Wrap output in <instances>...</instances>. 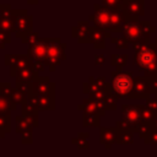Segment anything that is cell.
Returning <instances> with one entry per match:
<instances>
[{
	"instance_id": "obj_1",
	"label": "cell",
	"mask_w": 157,
	"mask_h": 157,
	"mask_svg": "<svg viewBox=\"0 0 157 157\" xmlns=\"http://www.w3.org/2000/svg\"><path fill=\"white\" fill-rule=\"evenodd\" d=\"M134 87V77L130 72L114 70L110 74V82L105 85L108 96L117 98H131Z\"/></svg>"
},
{
	"instance_id": "obj_2",
	"label": "cell",
	"mask_w": 157,
	"mask_h": 157,
	"mask_svg": "<svg viewBox=\"0 0 157 157\" xmlns=\"http://www.w3.org/2000/svg\"><path fill=\"white\" fill-rule=\"evenodd\" d=\"M136 66L144 71V77L147 80L157 77V52L155 44L147 43L135 55Z\"/></svg>"
},
{
	"instance_id": "obj_3",
	"label": "cell",
	"mask_w": 157,
	"mask_h": 157,
	"mask_svg": "<svg viewBox=\"0 0 157 157\" xmlns=\"http://www.w3.org/2000/svg\"><path fill=\"white\" fill-rule=\"evenodd\" d=\"M45 42H47V60L44 65L49 66L50 71H55L56 66H59L61 61L66 59L65 55L66 44L63 43L60 38H45Z\"/></svg>"
},
{
	"instance_id": "obj_4",
	"label": "cell",
	"mask_w": 157,
	"mask_h": 157,
	"mask_svg": "<svg viewBox=\"0 0 157 157\" xmlns=\"http://www.w3.org/2000/svg\"><path fill=\"white\" fill-rule=\"evenodd\" d=\"M15 16V34L17 38H23L28 33L33 32V17L27 10H13Z\"/></svg>"
},
{
	"instance_id": "obj_5",
	"label": "cell",
	"mask_w": 157,
	"mask_h": 157,
	"mask_svg": "<svg viewBox=\"0 0 157 157\" xmlns=\"http://www.w3.org/2000/svg\"><path fill=\"white\" fill-rule=\"evenodd\" d=\"M4 63H5V65L10 66V75L12 77H16L21 70L32 67V65H33V60L27 54L26 55L6 54L4 58Z\"/></svg>"
},
{
	"instance_id": "obj_6",
	"label": "cell",
	"mask_w": 157,
	"mask_h": 157,
	"mask_svg": "<svg viewBox=\"0 0 157 157\" xmlns=\"http://www.w3.org/2000/svg\"><path fill=\"white\" fill-rule=\"evenodd\" d=\"M112 10L104 7L103 5H94V13L88 17V22L93 23V27L101 28L103 31H108V26L110 22Z\"/></svg>"
},
{
	"instance_id": "obj_7",
	"label": "cell",
	"mask_w": 157,
	"mask_h": 157,
	"mask_svg": "<svg viewBox=\"0 0 157 157\" xmlns=\"http://www.w3.org/2000/svg\"><path fill=\"white\" fill-rule=\"evenodd\" d=\"M123 37L128 39L129 43H135L140 39H144V31H142V25L139 20H126L121 28Z\"/></svg>"
},
{
	"instance_id": "obj_8",
	"label": "cell",
	"mask_w": 157,
	"mask_h": 157,
	"mask_svg": "<svg viewBox=\"0 0 157 157\" xmlns=\"http://www.w3.org/2000/svg\"><path fill=\"white\" fill-rule=\"evenodd\" d=\"M120 10L124 12L126 20H139L144 15V0H123Z\"/></svg>"
},
{
	"instance_id": "obj_9",
	"label": "cell",
	"mask_w": 157,
	"mask_h": 157,
	"mask_svg": "<svg viewBox=\"0 0 157 157\" xmlns=\"http://www.w3.org/2000/svg\"><path fill=\"white\" fill-rule=\"evenodd\" d=\"M54 92H55V85L47 76H38L32 82V93L38 97L54 94Z\"/></svg>"
},
{
	"instance_id": "obj_10",
	"label": "cell",
	"mask_w": 157,
	"mask_h": 157,
	"mask_svg": "<svg viewBox=\"0 0 157 157\" xmlns=\"http://www.w3.org/2000/svg\"><path fill=\"white\" fill-rule=\"evenodd\" d=\"M32 130H33L32 125L23 114L16 117V132L20 134L22 144H32L33 141Z\"/></svg>"
},
{
	"instance_id": "obj_11",
	"label": "cell",
	"mask_w": 157,
	"mask_h": 157,
	"mask_svg": "<svg viewBox=\"0 0 157 157\" xmlns=\"http://www.w3.org/2000/svg\"><path fill=\"white\" fill-rule=\"evenodd\" d=\"M78 110H82L83 114H98V115H104L107 112L104 99L103 101H94V99H83L80 105H77Z\"/></svg>"
},
{
	"instance_id": "obj_12",
	"label": "cell",
	"mask_w": 157,
	"mask_h": 157,
	"mask_svg": "<svg viewBox=\"0 0 157 157\" xmlns=\"http://www.w3.org/2000/svg\"><path fill=\"white\" fill-rule=\"evenodd\" d=\"M27 55L34 61L45 63V60H47V42H45V38H39L36 43L31 44L28 47Z\"/></svg>"
},
{
	"instance_id": "obj_13",
	"label": "cell",
	"mask_w": 157,
	"mask_h": 157,
	"mask_svg": "<svg viewBox=\"0 0 157 157\" xmlns=\"http://www.w3.org/2000/svg\"><path fill=\"white\" fill-rule=\"evenodd\" d=\"M121 113H123V120L129 123L134 128V130L137 128L139 124L142 123L141 108L139 105H123Z\"/></svg>"
},
{
	"instance_id": "obj_14",
	"label": "cell",
	"mask_w": 157,
	"mask_h": 157,
	"mask_svg": "<svg viewBox=\"0 0 157 157\" xmlns=\"http://www.w3.org/2000/svg\"><path fill=\"white\" fill-rule=\"evenodd\" d=\"M92 28L93 26H91L88 21H80L76 26L71 28V36L76 38L78 43H88L91 39Z\"/></svg>"
},
{
	"instance_id": "obj_15",
	"label": "cell",
	"mask_w": 157,
	"mask_h": 157,
	"mask_svg": "<svg viewBox=\"0 0 157 157\" xmlns=\"http://www.w3.org/2000/svg\"><path fill=\"white\" fill-rule=\"evenodd\" d=\"M150 85H148V80L146 77L142 76H136L134 77V87H132V93H131V98L135 99H140V98H148L150 97Z\"/></svg>"
},
{
	"instance_id": "obj_16",
	"label": "cell",
	"mask_w": 157,
	"mask_h": 157,
	"mask_svg": "<svg viewBox=\"0 0 157 157\" xmlns=\"http://www.w3.org/2000/svg\"><path fill=\"white\" fill-rule=\"evenodd\" d=\"M126 22V17L124 15V12L120 10V9H117V10H112V13H110V22H109V26H108V33H118V32H121V28L124 26V23Z\"/></svg>"
},
{
	"instance_id": "obj_17",
	"label": "cell",
	"mask_w": 157,
	"mask_h": 157,
	"mask_svg": "<svg viewBox=\"0 0 157 157\" xmlns=\"http://www.w3.org/2000/svg\"><path fill=\"white\" fill-rule=\"evenodd\" d=\"M99 142L105 148H110L117 142V128H101L99 129Z\"/></svg>"
},
{
	"instance_id": "obj_18",
	"label": "cell",
	"mask_w": 157,
	"mask_h": 157,
	"mask_svg": "<svg viewBox=\"0 0 157 157\" xmlns=\"http://www.w3.org/2000/svg\"><path fill=\"white\" fill-rule=\"evenodd\" d=\"M107 37H110V33H108L107 31H103L101 28L93 27L91 31L90 43H92L96 49H103L105 47V38Z\"/></svg>"
},
{
	"instance_id": "obj_19",
	"label": "cell",
	"mask_w": 157,
	"mask_h": 157,
	"mask_svg": "<svg viewBox=\"0 0 157 157\" xmlns=\"http://www.w3.org/2000/svg\"><path fill=\"white\" fill-rule=\"evenodd\" d=\"M38 76H39L38 72H36L32 67H27L25 70H21L15 78H16V82H29V83H32Z\"/></svg>"
},
{
	"instance_id": "obj_20",
	"label": "cell",
	"mask_w": 157,
	"mask_h": 157,
	"mask_svg": "<svg viewBox=\"0 0 157 157\" xmlns=\"http://www.w3.org/2000/svg\"><path fill=\"white\" fill-rule=\"evenodd\" d=\"M38 105H39V110H54L55 109L54 94L38 97Z\"/></svg>"
},
{
	"instance_id": "obj_21",
	"label": "cell",
	"mask_w": 157,
	"mask_h": 157,
	"mask_svg": "<svg viewBox=\"0 0 157 157\" xmlns=\"http://www.w3.org/2000/svg\"><path fill=\"white\" fill-rule=\"evenodd\" d=\"M101 115L98 114H83L82 117V125L85 128H97L99 126Z\"/></svg>"
},
{
	"instance_id": "obj_22",
	"label": "cell",
	"mask_w": 157,
	"mask_h": 157,
	"mask_svg": "<svg viewBox=\"0 0 157 157\" xmlns=\"http://www.w3.org/2000/svg\"><path fill=\"white\" fill-rule=\"evenodd\" d=\"M28 101V96L26 94V93H23V92H21L18 88H16V87H13V90H12V94H11V103L17 108V104H23V103H26Z\"/></svg>"
},
{
	"instance_id": "obj_23",
	"label": "cell",
	"mask_w": 157,
	"mask_h": 157,
	"mask_svg": "<svg viewBox=\"0 0 157 157\" xmlns=\"http://www.w3.org/2000/svg\"><path fill=\"white\" fill-rule=\"evenodd\" d=\"M152 131H153V125H152V123H141V124H139L137 128L135 129V132H137L139 136L142 137L144 140H146V139L151 135Z\"/></svg>"
},
{
	"instance_id": "obj_24",
	"label": "cell",
	"mask_w": 157,
	"mask_h": 157,
	"mask_svg": "<svg viewBox=\"0 0 157 157\" xmlns=\"http://www.w3.org/2000/svg\"><path fill=\"white\" fill-rule=\"evenodd\" d=\"M117 142L118 144H132L134 142V132L128 130H118L117 129Z\"/></svg>"
},
{
	"instance_id": "obj_25",
	"label": "cell",
	"mask_w": 157,
	"mask_h": 157,
	"mask_svg": "<svg viewBox=\"0 0 157 157\" xmlns=\"http://www.w3.org/2000/svg\"><path fill=\"white\" fill-rule=\"evenodd\" d=\"M126 61H128L126 54H112V56H110V64L118 71H120V69L126 64Z\"/></svg>"
},
{
	"instance_id": "obj_26",
	"label": "cell",
	"mask_w": 157,
	"mask_h": 157,
	"mask_svg": "<svg viewBox=\"0 0 157 157\" xmlns=\"http://www.w3.org/2000/svg\"><path fill=\"white\" fill-rule=\"evenodd\" d=\"M72 144H75L80 150H87L90 147V142H88V134L87 132H80L76 137H74Z\"/></svg>"
},
{
	"instance_id": "obj_27",
	"label": "cell",
	"mask_w": 157,
	"mask_h": 157,
	"mask_svg": "<svg viewBox=\"0 0 157 157\" xmlns=\"http://www.w3.org/2000/svg\"><path fill=\"white\" fill-rule=\"evenodd\" d=\"M12 90H13V87H11L9 82H1V83H0V96H1V97H4L5 99H7V101L10 102L11 109H12V110H15V109H16V107L11 103V94H12Z\"/></svg>"
},
{
	"instance_id": "obj_28",
	"label": "cell",
	"mask_w": 157,
	"mask_h": 157,
	"mask_svg": "<svg viewBox=\"0 0 157 157\" xmlns=\"http://www.w3.org/2000/svg\"><path fill=\"white\" fill-rule=\"evenodd\" d=\"M141 108V118H142V123H152L155 120V118L157 117L152 110H150L147 107H140Z\"/></svg>"
},
{
	"instance_id": "obj_29",
	"label": "cell",
	"mask_w": 157,
	"mask_h": 157,
	"mask_svg": "<svg viewBox=\"0 0 157 157\" xmlns=\"http://www.w3.org/2000/svg\"><path fill=\"white\" fill-rule=\"evenodd\" d=\"M11 110L12 109H11L10 102L0 96V114L6 115V117H11Z\"/></svg>"
},
{
	"instance_id": "obj_30",
	"label": "cell",
	"mask_w": 157,
	"mask_h": 157,
	"mask_svg": "<svg viewBox=\"0 0 157 157\" xmlns=\"http://www.w3.org/2000/svg\"><path fill=\"white\" fill-rule=\"evenodd\" d=\"M110 42H112L113 44H115V47H117L118 49H126V48L129 47V42H128V39L124 38V37H118V38L110 37Z\"/></svg>"
},
{
	"instance_id": "obj_31",
	"label": "cell",
	"mask_w": 157,
	"mask_h": 157,
	"mask_svg": "<svg viewBox=\"0 0 157 157\" xmlns=\"http://www.w3.org/2000/svg\"><path fill=\"white\" fill-rule=\"evenodd\" d=\"M0 130L5 131L6 134L11 130V117H6V115L0 114Z\"/></svg>"
},
{
	"instance_id": "obj_32",
	"label": "cell",
	"mask_w": 157,
	"mask_h": 157,
	"mask_svg": "<svg viewBox=\"0 0 157 157\" xmlns=\"http://www.w3.org/2000/svg\"><path fill=\"white\" fill-rule=\"evenodd\" d=\"M88 82H90L91 85H93L94 87H97V88H104L105 85H107L105 78L102 77V76H99V77H93V76H91V77L88 78Z\"/></svg>"
},
{
	"instance_id": "obj_33",
	"label": "cell",
	"mask_w": 157,
	"mask_h": 157,
	"mask_svg": "<svg viewBox=\"0 0 157 157\" xmlns=\"http://www.w3.org/2000/svg\"><path fill=\"white\" fill-rule=\"evenodd\" d=\"M38 39H39V34L37 32H31L27 36H25L23 38H21V42L25 43V44H29L31 45V44L36 43Z\"/></svg>"
},
{
	"instance_id": "obj_34",
	"label": "cell",
	"mask_w": 157,
	"mask_h": 157,
	"mask_svg": "<svg viewBox=\"0 0 157 157\" xmlns=\"http://www.w3.org/2000/svg\"><path fill=\"white\" fill-rule=\"evenodd\" d=\"M16 88H18L21 92L26 93L27 96L32 94V83L29 82H16Z\"/></svg>"
},
{
	"instance_id": "obj_35",
	"label": "cell",
	"mask_w": 157,
	"mask_h": 157,
	"mask_svg": "<svg viewBox=\"0 0 157 157\" xmlns=\"http://www.w3.org/2000/svg\"><path fill=\"white\" fill-rule=\"evenodd\" d=\"M141 25H142V31H144L145 38H148L150 34H152V32H155V27L148 21H142Z\"/></svg>"
},
{
	"instance_id": "obj_36",
	"label": "cell",
	"mask_w": 157,
	"mask_h": 157,
	"mask_svg": "<svg viewBox=\"0 0 157 157\" xmlns=\"http://www.w3.org/2000/svg\"><path fill=\"white\" fill-rule=\"evenodd\" d=\"M33 113H38V112L34 109V107L28 101L22 104V114L23 115H28V114H33Z\"/></svg>"
},
{
	"instance_id": "obj_37",
	"label": "cell",
	"mask_w": 157,
	"mask_h": 157,
	"mask_svg": "<svg viewBox=\"0 0 157 157\" xmlns=\"http://www.w3.org/2000/svg\"><path fill=\"white\" fill-rule=\"evenodd\" d=\"M104 104H105L107 110H114V109L117 108L115 98H114V97H112V96H108V97L104 99Z\"/></svg>"
},
{
	"instance_id": "obj_38",
	"label": "cell",
	"mask_w": 157,
	"mask_h": 157,
	"mask_svg": "<svg viewBox=\"0 0 157 157\" xmlns=\"http://www.w3.org/2000/svg\"><path fill=\"white\" fill-rule=\"evenodd\" d=\"M146 107L150 109V110H152L156 115H157V97L156 98H147V103H146Z\"/></svg>"
},
{
	"instance_id": "obj_39",
	"label": "cell",
	"mask_w": 157,
	"mask_h": 157,
	"mask_svg": "<svg viewBox=\"0 0 157 157\" xmlns=\"http://www.w3.org/2000/svg\"><path fill=\"white\" fill-rule=\"evenodd\" d=\"M25 117L28 119V121H29V124L32 125V128H37V126H38V114H37V113L28 114V115H25Z\"/></svg>"
},
{
	"instance_id": "obj_40",
	"label": "cell",
	"mask_w": 157,
	"mask_h": 157,
	"mask_svg": "<svg viewBox=\"0 0 157 157\" xmlns=\"http://www.w3.org/2000/svg\"><path fill=\"white\" fill-rule=\"evenodd\" d=\"M0 39L2 40L4 44H7L11 42V33L9 32H5V31H1L0 29Z\"/></svg>"
},
{
	"instance_id": "obj_41",
	"label": "cell",
	"mask_w": 157,
	"mask_h": 157,
	"mask_svg": "<svg viewBox=\"0 0 157 157\" xmlns=\"http://www.w3.org/2000/svg\"><path fill=\"white\" fill-rule=\"evenodd\" d=\"M145 141H146V144H157V129L153 128V131Z\"/></svg>"
},
{
	"instance_id": "obj_42",
	"label": "cell",
	"mask_w": 157,
	"mask_h": 157,
	"mask_svg": "<svg viewBox=\"0 0 157 157\" xmlns=\"http://www.w3.org/2000/svg\"><path fill=\"white\" fill-rule=\"evenodd\" d=\"M44 67H45L44 63H42V61H34V60H33V65H32V69H33L36 72L43 71V70H44Z\"/></svg>"
},
{
	"instance_id": "obj_43",
	"label": "cell",
	"mask_w": 157,
	"mask_h": 157,
	"mask_svg": "<svg viewBox=\"0 0 157 157\" xmlns=\"http://www.w3.org/2000/svg\"><path fill=\"white\" fill-rule=\"evenodd\" d=\"M148 85H150L151 92H153V93H157V77L148 80Z\"/></svg>"
},
{
	"instance_id": "obj_44",
	"label": "cell",
	"mask_w": 157,
	"mask_h": 157,
	"mask_svg": "<svg viewBox=\"0 0 157 157\" xmlns=\"http://www.w3.org/2000/svg\"><path fill=\"white\" fill-rule=\"evenodd\" d=\"M94 60H96V65H99V66H103L104 65V63H105V59H104V56L103 55H96V58H94Z\"/></svg>"
},
{
	"instance_id": "obj_45",
	"label": "cell",
	"mask_w": 157,
	"mask_h": 157,
	"mask_svg": "<svg viewBox=\"0 0 157 157\" xmlns=\"http://www.w3.org/2000/svg\"><path fill=\"white\" fill-rule=\"evenodd\" d=\"M26 1H27L28 4H32V5H36V4H37V2L39 1V0H26Z\"/></svg>"
},
{
	"instance_id": "obj_46",
	"label": "cell",
	"mask_w": 157,
	"mask_h": 157,
	"mask_svg": "<svg viewBox=\"0 0 157 157\" xmlns=\"http://www.w3.org/2000/svg\"><path fill=\"white\" fill-rule=\"evenodd\" d=\"M152 125H153V128H155V129H157V117H156V118H155V120L152 121Z\"/></svg>"
},
{
	"instance_id": "obj_47",
	"label": "cell",
	"mask_w": 157,
	"mask_h": 157,
	"mask_svg": "<svg viewBox=\"0 0 157 157\" xmlns=\"http://www.w3.org/2000/svg\"><path fill=\"white\" fill-rule=\"evenodd\" d=\"M5 135H6V132H5V131H2V130H0V140H1V139H4V137H5Z\"/></svg>"
},
{
	"instance_id": "obj_48",
	"label": "cell",
	"mask_w": 157,
	"mask_h": 157,
	"mask_svg": "<svg viewBox=\"0 0 157 157\" xmlns=\"http://www.w3.org/2000/svg\"><path fill=\"white\" fill-rule=\"evenodd\" d=\"M5 45H6V44H4V43H2V40L0 39V49H4V48H5Z\"/></svg>"
}]
</instances>
